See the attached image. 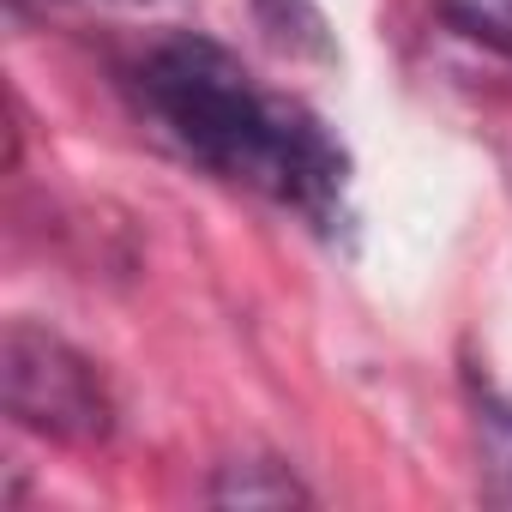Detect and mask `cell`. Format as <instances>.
<instances>
[{
  "instance_id": "1",
  "label": "cell",
  "mask_w": 512,
  "mask_h": 512,
  "mask_svg": "<svg viewBox=\"0 0 512 512\" xmlns=\"http://www.w3.org/2000/svg\"><path fill=\"white\" fill-rule=\"evenodd\" d=\"M133 97L157 121V133L217 181L302 211L320 229L344 217V145L308 103L253 79L235 49L199 31H175L133 67Z\"/></svg>"
},
{
  "instance_id": "2",
  "label": "cell",
  "mask_w": 512,
  "mask_h": 512,
  "mask_svg": "<svg viewBox=\"0 0 512 512\" xmlns=\"http://www.w3.org/2000/svg\"><path fill=\"white\" fill-rule=\"evenodd\" d=\"M0 392L19 428L61 446H97L115 428V398L97 362L31 320H13L0 332Z\"/></svg>"
},
{
  "instance_id": "3",
  "label": "cell",
  "mask_w": 512,
  "mask_h": 512,
  "mask_svg": "<svg viewBox=\"0 0 512 512\" xmlns=\"http://www.w3.org/2000/svg\"><path fill=\"white\" fill-rule=\"evenodd\" d=\"M217 506H296L308 500V488L284 470V464H223V476L211 482Z\"/></svg>"
},
{
  "instance_id": "4",
  "label": "cell",
  "mask_w": 512,
  "mask_h": 512,
  "mask_svg": "<svg viewBox=\"0 0 512 512\" xmlns=\"http://www.w3.org/2000/svg\"><path fill=\"white\" fill-rule=\"evenodd\" d=\"M482 452H488V464H494V476H500L494 494L512 500V410L494 404V398H488V416H482Z\"/></svg>"
},
{
  "instance_id": "5",
  "label": "cell",
  "mask_w": 512,
  "mask_h": 512,
  "mask_svg": "<svg viewBox=\"0 0 512 512\" xmlns=\"http://www.w3.org/2000/svg\"><path fill=\"white\" fill-rule=\"evenodd\" d=\"M446 13H452L458 25H470L476 37L512 43V0H446Z\"/></svg>"
}]
</instances>
